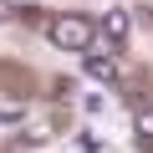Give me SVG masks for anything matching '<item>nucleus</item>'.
Wrapping results in <instances>:
<instances>
[{
  "mask_svg": "<svg viewBox=\"0 0 153 153\" xmlns=\"http://www.w3.org/2000/svg\"><path fill=\"white\" fill-rule=\"evenodd\" d=\"M46 36H51V46H61V51H92V41H97V26L87 21V16H51L46 21Z\"/></svg>",
  "mask_w": 153,
  "mask_h": 153,
  "instance_id": "1",
  "label": "nucleus"
},
{
  "mask_svg": "<svg viewBox=\"0 0 153 153\" xmlns=\"http://www.w3.org/2000/svg\"><path fill=\"white\" fill-rule=\"evenodd\" d=\"M97 31H102L112 46H123V41H128V31H133V21H128V10H123V5H112V10L102 16V26H97Z\"/></svg>",
  "mask_w": 153,
  "mask_h": 153,
  "instance_id": "2",
  "label": "nucleus"
},
{
  "mask_svg": "<svg viewBox=\"0 0 153 153\" xmlns=\"http://www.w3.org/2000/svg\"><path fill=\"white\" fill-rule=\"evenodd\" d=\"M82 71L92 76V82H107V87L117 82V61H112V56H97V51H87V56H82Z\"/></svg>",
  "mask_w": 153,
  "mask_h": 153,
  "instance_id": "3",
  "label": "nucleus"
},
{
  "mask_svg": "<svg viewBox=\"0 0 153 153\" xmlns=\"http://www.w3.org/2000/svg\"><path fill=\"white\" fill-rule=\"evenodd\" d=\"M133 128H138L143 138H153V107H138V117H133Z\"/></svg>",
  "mask_w": 153,
  "mask_h": 153,
  "instance_id": "4",
  "label": "nucleus"
},
{
  "mask_svg": "<svg viewBox=\"0 0 153 153\" xmlns=\"http://www.w3.org/2000/svg\"><path fill=\"white\" fill-rule=\"evenodd\" d=\"M76 148H82V153H97V148H102V138H92V133H82V138H76Z\"/></svg>",
  "mask_w": 153,
  "mask_h": 153,
  "instance_id": "5",
  "label": "nucleus"
},
{
  "mask_svg": "<svg viewBox=\"0 0 153 153\" xmlns=\"http://www.w3.org/2000/svg\"><path fill=\"white\" fill-rule=\"evenodd\" d=\"M26 117V107H0V123H21Z\"/></svg>",
  "mask_w": 153,
  "mask_h": 153,
  "instance_id": "6",
  "label": "nucleus"
},
{
  "mask_svg": "<svg viewBox=\"0 0 153 153\" xmlns=\"http://www.w3.org/2000/svg\"><path fill=\"white\" fill-rule=\"evenodd\" d=\"M0 16H5V0H0Z\"/></svg>",
  "mask_w": 153,
  "mask_h": 153,
  "instance_id": "7",
  "label": "nucleus"
}]
</instances>
